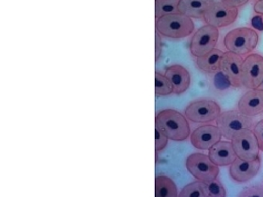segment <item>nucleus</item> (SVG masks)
<instances>
[{"label":"nucleus","mask_w":263,"mask_h":197,"mask_svg":"<svg viewBox=\"0 0 263 197\" xmlns=\"http://www.w3.org/2000/svg\"><path fill=\"white\" fill-rule=\"evenodd\" d=\"M155 126L174 141H184L191 135V125L186 116L172 109L157 112Z\"/></svg>","instance_id":"1"},{"label":"nucleus","mask_w":263,"mask_h":197,"mask_svg":"<svg viewBox=\"0 0 263 197\" xmlns=\"http://www.w3.org/2000/svg\"><path fill=\"white\" fill-rule=\"evenodd\" d=\"M238 197H263V186L255 185L245 188Z\"/></svg>","instance_id":"25"},{"label":"nucleus","mask_w":263,"mask_h":197,"mask_svg":"<svg viewBox=\"0 0 263 197\" xmlns=\"http://www.w3.org/2000/svg\"><path fill=\"white\" fill-rule=\"evenodd\" d=\"M263 80V56L258 53L249 54L242 62L241 83L248 89H257Z\"/></svg>","instance_id":"9"},{"label":"nucleus","mask_w":263,"mask_h":197,"mask_svg":"<svg viewBox=\"0 0 263 197\" xmlns=\"http://www.w3.org/2000/svg\"><path fill=\"white\" fill-rule=\"evenodd\" d=\"M219 40V30L210 25H204L192 36L190 51L192 56L199 58L215 49Z\"/></svg>","instance_id":"5"},{"label":"nucleus","mask_w":263,"mask_h":197,"mask_svg":"<svg viewBox=\"0 0 263 197\" xmlns=\"http://www.w3.org/2000/svg\"><path fill=\"white\" fill-rule=\"evenodd\" d=\"M262 162L260 157L255 160L248 161L237 158L230 165L229 173L232 180L237 183H247L252 180L260 171Z\"/></svg>","instance_id":"11"},{"label":"nucleus","mask_w":263,"mask_h":197,"mask_svg":"<svg viewBox=\"0 0 263 197\" xmlns=\"http://www.w3.org/2000/svg\"><path fill=\"white\" fill-rule=\"evenodd\" d=\"M238 158L252 161L259 158V145L253 130L239 131L231 140Z\"/></svg>","instance_id":"8"},{"label":"nucleus","mask_w":263,"mask_h":197,"mask_svg":"<svg viewBox=\"0 0 263 197\" xmlns=\"http://www.w3.org/2000/svg\"><path fill=\"white\" fill-rule=\"evenodd\" d=\"M155 197H179L177 185L170 178L157 175L155 179Z\"/></svg>","instance_id":"19"},{"label":"nucleus","mask_w":263,"mask_h":197,"mask_svg":"<svg viewBox=\"0 0 263 197\" xmlns=\"http://www.w3.org/2000/svg\"><path fill=\"white\" fill-rule=\"evenodd\" d=\"M180 0H155V19L180 13Z\"/></svg>","instance_id":"20"},{"label":"nucleus","mask_w":263,"mask_h":197,"mask_svg":"<svg viewBox=\"0 0 263 197\" xmlns=\"http://www.w3.org/2000/svg\"><path fill=\"white\" fill-rule=\"evenodd\" d=\"M256 1H259V0H256Z\"/></svg>","instance_id":"31"},{"label":"nucleus","mask_w":263,"mask_h":197,"mask_svg":"<svg viewBox=\"0 0 263 197\" xmlns=\"http://www.w3.org/2000/svg\"><path fill=\"white\" fill-rule=\"evenodd\" d=\"M167 136L165 135L158 127L155 126V151L156 153L164 150L167 145Z\"/></svg>","instance_id":"24"},{"label":"nucleus","mask_w":263,"mask_h":197,"mask_svg":"<svg viewBox=\"0 0 263 197\" xmlns=\"http://www.w3.org/2000/svg\"><path fill=\"white\" fill-rule=\"evenodd\" d=\"M220 1L224 4H226L227 6L239 9V7L245 6L250 0H220Z\"/></svg>","instance_id":"28"},{"label":"nucleus","mask_w":263,"mask_h":197,"mask_svg":"<svg viewBox=\"0 0 263 197\" xmlns=\"http://www.w3.org/2000/svg\"><path fill=\"white\" fill-rule=\"evenodd\" d=\"M222 133L217 125L204 124L193 130L191 134L192 146L199 150H209L222 138Z\"/></svg>","instance_id":"13"},{"label":"nucleus","mask_w":263,"mask_h":197,"mask_svg":"<svg viewBox=\"0 0 263 197\" xmlns=\"http://www.w3.org/2000/svg\"><path fill=\"white\" fill-rule=\"evenodd\" d=\"M238 111L242 114L253 117L263 113V91L251 89L245 93L238 103Z\"/></svg>","instance_id":"14"},{"label":"nucleus","mask_w":263,"mask_h":197,"mask_svg":"<svg viewBox=\"0 0 263 197\" xmlns=\"http://www.w3.org/2000/svg\"><path fill=\"white\" fill-rule=\"evenodd\" d=\"M259 36L254 29L240 27L231 30L224 37V46L228 51L239 56L249 55L256 49Z\"/></svg>","instance_id":"3"},{"label":"nucleus","mask_w":263,"mask_h":197,"mask_svg":"<svg viewBox=\"0 0 263 197\" xmlns=\"http://www.w3.org/2000/svg\"><path fill=\"white\" fill-rule=\"evenodd\" d=\"M204 184L208 197H226V189L218 179Z\"/></svg>","instance_id":"23"},{"label":"nucleus","mask_w":263,"mask_h":197,"mask_svg":"<svg viewBox=\"0 0 263 197\" xmlns=\"http://www.w3.org/2000/svg\"><path fill=\"white\" fill-rule=\"evenodd\" d=\"M224 55L221 49H214L202 57L196 58L197 67L206 73H215L220 70V62Z\"/></svg>","instance_id":"18"},{"label":"nucleus","mask_w":263,"mask_h":197,"mask_svg":"<svg viewBox=\"0 0 263 197\" xmlns=\"http://www.w3.org/2000/svg\"><path fill=\"white\" fill-rule=\"evenodd\" d=\"M221 112V108L215 101L201 98L192 102L186 107L184 114L192 123H205L216 121Z\"/></svg>","instance_id":"6"},{"label":"nucleus","mask_w":263,"mask_h":197,"mask_svg":"<svg viewBox=\"0 0 263 197\" xmlns=\"http://www.w3.org/2000/svg\"><path fill=\"white\" fill-rule=\"evenodd\" d=\"M167 79L171 81L174 87V93L177 95H181L185 93L191 86V74L189 70L180 64H174L168 66L166 69Z\"/></svg>","instance_id":"16"},{"label":"nucleus","mask_w":263,"mask_h":197,"mask_svg":"<svg viewBox=\"0 0 263 197\" xmlns=\"http://www.w3.org/2000/svg\"><path fill=\"white\" fill-rule=\"evenodd\" d=\"M257 89H260V90H262V91H263V80H262V82H261V84H260V86L258 87V88H257Z\"/></svg>","instance_id":"30"},{"label":"nucleus","mask_w":263,"mask_h":197,"mask_svg":"<svg viewBox=\"0 0 263 197\" xmlns=\"http://www.w3.org/2000/svg\"><path fill=\"white\" fill-rule=\"evenodd\" d=\"M239 9L227 6L221 1H215L204 16V22L217 29L225 28L236 22Z\"/></svg>","instance_id":"10"},{"label":"nucleus","mask_w":263,"mask_h":197,"mask_svg":"<svg viewBox=\"0 0 263 197\" xmlns=\"http://www.w3.org/2000/svg\"><path fill=\"white\" fill-rule=\"evenodd\" d=\"M216 123L222 136L227 138L228 140H232V138L239 131L251 129L253 126L252 117H249L239 111L221 112L219 117L216 120Z\"/></svg>","instance_id":"4"},{"label":"nucleus","mask_w":263,"mask_h":197,"mask_svg":"<svg viewBox=\"0 0 263 197\" xmlns=\"http://www.w3.org/2000/svg\"><path fill=\"white\" fill-rule=\"evenodd\" d=\"M253 132L257 138L259 149H260V151L263 152V120L259 121L258 123L255 124V126L253 128Z\"/></svg>","instance_id":"26"},{"label":"nucleus","mask_w":263,"mask_h":197,"mask_svg":"<svg viewBox=\"0 0 263 197\" xmlns=\"http://www.w3.org/2000/svg\"><path fill=\"white\" fill-rule=\"evenodd\" d=\"M174 93V87L166 75L155 72V94L156 96L163 97L168 96Z\"/></svg>","instance_id":"21"},{"label":"nucleus","mask_w":263,"mask_h":197,"mask_svg":"<svg viewBox=\"0 0 263 197\" xmlns=\"http://www.w3.org/2000/svg\"><path fill=\"white\" fill-rule=\"evenodd\" d=\"M243 60L241 56L233 52L226 51L220 62V71L227 78L228 82L233 87L239 88L241 83V69Z\"/></svg>","instance_id":"12"},{"label":"nucleus","mask_w":263,"mask_h":197,"mask_svg":"<svg viewBox=\"0 0 263 197\" xmlns=\"http://www.w3.org/2000/svg\"><path fill=\"white\" fill-rule=\"evenodd\" d=\"M187 171L200 182L208 183L218 178L219 167L209 159L208 155L193 153L186 159Z\"/></svg>","instance_id":"7"},{"label":"nucleus","mask_w":263,"mask_h":197,"mask_svg":"<svg viewBox=\"0 0 263 197\" xmlns=\"http://www.w3.org/2000/svg\"><path fill=\"white\" fill-rule=\"evenodd\" d=\"M215 0H180V13L192 19L203 20L205 14L212 6Z\"/></svg>","instance_id":"17"},{"label":"nucleus","mask_w":263,"mask_h":197,"mask_svg":"<svg viewBox=\"0 0 263 197\" xmlns=\"http://www.w3.org/2000/svg\"><path fill=\"white\" fill-rule=\"evenodd\" d=\"M179 197H208L205 184L200 181L192 182L181 190Z\"/></svg>","instance_id":"22"},{"label":"nucleus","mask_w":263,"mask_h":197,"mask_svg":"<svg viewBox=\"0 0 263 197\" xmlns=\"http://www.w3.org/2000/svg\"><path fill=\"white\" fill-rule=\"evenodd\" d=\"M208 157L218 167L230 166L238 158L232 142L220 140L208 150Z\"/></svg>","instance_id":"15"},{"label":"nucleus","mask_w":263,"mask_h":197,"mask_svg":"<svg viewBox=\"0 0 263 197\" xmlns=\"http://www.w3.org/2000/svg\"><path fill=\"white\" fill-rule=\"evenodd\" d=\"M253 9H254V12L263 17V0L256 1V2L254 3Z\"/></svg>","instance_id":"29"},{"label":"nucleus","mask_w":263,"mask_h":197,"mask_svg":"<svg viewBox=\"0 0 263 197\" xmlns=\"http://www.w3.org/2000/svg\"><path fill=\"white\" fill-rule=\"evenodd\" d=\"M162 40H161V35L155 31V61L156 62L159 61L161 53H162Z\"/></svg>","instance_id":"27"},{"label":"nucleus","mask_w":263,"mask_h":197,"mask_svg":"<svg viewBox=\"0 0 263 197\" xmlns=\"http://www.w3.org/2000/svg\"><path fill=\"white\" fill-rule=\"evenodd\" d=\"M155 28L156 31L163 37L180 40L192 35L194 31V23L192 18L178 13L157 19Z\"/></svg>","instance_id":"2"}]
</instances>
